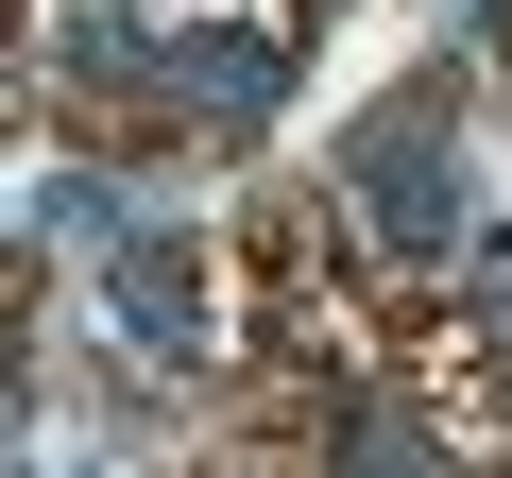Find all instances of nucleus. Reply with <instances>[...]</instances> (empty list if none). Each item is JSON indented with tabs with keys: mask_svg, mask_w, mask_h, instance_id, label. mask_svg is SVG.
<instances>
[{
	"mask_svg": "<svg viewBox=\"0 0 512 478\" xmlns=\"http://www.w3.org/2000/svg\"><path fill=\"white\" fill-rule=\"evenodd\" d=\"M359 205H376V239H444V222H461V154H444V120L359 137Z\"/></svg>",
	"mask_w": 512,
	"mask_h": 478,
	"instance_id": "f257e3e1",
	"label": "nucleus"
},
{
	"mask_svg": "<svg viewBox=\"0 0 512 478\" xmlns=\"http://www.w3.org/2000/svg\"><path fill=\"white\" fill-rule=\"evenodd\" d=\"M120 325H137V342H188V325H205L188 257H120Z\"/></svg>",
	"mask_w": 512,
	"mask_h": 478,
	"instance_id": "f03ea898",
	"label": "nucleus"
}]
</instances>
